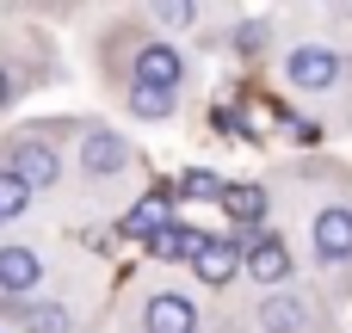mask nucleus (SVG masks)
Listing matches in <instances>:
<instances>
[{"mask_svg": "<svg viewBox=\"0 0 352 333\" xmlns=\"http://www.w3.org/2000/svg\"><path fill=\"white\" fill-rule=\"evenodd\" d=\"M136 87H142V93H173V87H179V56H173V43H142V49H136Z\"/></svg>", "mask_w": 352, "mask_h": 333, "instance_id": "f257e3e1", "label": "nucleus"}, {"mask_svg": "<svg viewBox=\"0 0 352 333\" xmlns=\"http://www.w3.org/2000/svg\"><path fill=\"white\" fill-rule=\"evenodd\" d=\"M192 272H198L210 290H223V284L241 272V247H235V241H223V235H204V247L192 253Z\"/></svg>", "mask_w": 352, "mask_h": 333, "instance_id": "f03ea898", "label": "nucleus"}, {"mask_svg": "<svg viewBox=\"0 0 352 333\" xmlns=\"http://www.w3.org/2000/svg\"><path fill=\"white\" fill-rule=\"evenodd\" d=\"M285 74H291V87L322 93V87H334V80H340V56H334V49H297V56L285 62Z\"/></svg>", "mask_w": 352, "mask_h": 333, "instance_id": "7ed1b4c3", "label": "nucleus"}, {"mask_svg": "<svg viewBox=\"0 0 352 333\" xmlns=\"http://www.w3.org/2000/svg\"><path fill=\"white\" fill-rule=\"evenodd\" d=\"M142 333H198V309H192L186 297L161 290V297H148V309H142Z\"/></svg>", "mask_w": 352, "mask_h": 333, "instance_id": "20e7f679", "label": "nucleus"}, {"mask_svg": "<svg viewBox=\"0 0 352 333\" xmlns=\"http://www.w3.org/2000/svg\"><path fill=\"white\" fill-rule=\"evenodd\" d=\"M241 266L254 272V284H285L291 278V253H285L278 235H254V247L241 253Z\"/></svg>", "mask_w": 352, "mask_h": 333, "instance_id": "39448f33", "label": "nucleus"}, {"mask_svg": "<svg viewBox=\"0 0 352 333\" xmlns=\"http://www.w3.org/2000/svg\"><path fill=\"white\" fill-rule=\"evenodd\" d=\"M316 253L322 260H352V210L346 204H328L316 216Z\"/></svg>", "mask_w": 352, "mask_h": 333, "instance_id": "423d86ee", "label": "nucleus"}, {"mask_svg": "<svg viewBox=\"0 0 352 333\" xmlns=\"http://www.w3.org/2000/svg\"><path fill=\"white\" fill-rule=\"evenodd\" d=\"M12 173H19L31 192H43V185H56L62 161H56V148H50V142H19V148H12Z\"/></svg>", "mask_w": 352, "mask_h": 333, "instance_id": "0eeeda50", "label": "nucleus"}, {"mask_svg": "<svg viewBox=\"0 0 352 333\" xmlns=\"http://www.w3.org/2000/svg\"><path fill=\"white\" fill-rule=\"evenodd\" d=\"M37 278H43L37 253L6 241V247H0V297H25V290H37Z\"/></svg>", "mask_w": 352, "mask_h": 333, "instance_id": "6e6552de", "label": "nucleus"}, {"mask_svg": "<svg viewBox=\"0 0 352 333\" xmlns=\"http://www.w3.org/2000/svg\"><path fill=\"white\" fill-rule=\"evenodd\" d=\"M80 161H87V173H124L130 148H124V136H118V130H93V136L80 142Z\"/></svg>", "mask_w": 352, "mask_h": 333, "instance_id": "1a4fd4ad", "label": "nucleus"}, {"mask_svg": "<svg viewBox=\"0 0 352 333\" xmlns=\"http://www.w3.org/2000/svg\"><path fill=\"white\" fill-rule=\"evenodd\" d=\"M260 328H266V333H303V328H309V309H303V297H285V290H272V297L260 303Z\"/></svg>", "mask_w": 352, "mask_h": 333, "instance_id": "9d476101", "label": "nucleus"}, {"mask_svg": "<svg viewBox=\"0 0 352 333\" xmlns=\"http://www.w3.org/2000/svg\"><path fill=\"white\" fill-rule=\"evenodd\" d=\"M198 247H204V235H198V229H179V222H167L161 235H148V253H155L161 266H179V260H192Z\"/></svg>", "mask_w": 352, "mask_h": 333, "instance_id": "9b49d317", "label": "nucleus"}, {"mask_svg": "<svg viewBox=\"0 0 352 333\" xmlns=\"http://www.w3.org/2000/svg\"><path fill=\"white\" fill-rule=\"evenodd\" d=\"M223 210L235 222H266V192L260 185H223Z\"/></svg>", "mask_w": 352, "mask_h": 333, "instance_id": "f8f14e48", "label": "nucleus"}, {"mask_svg": "<svg viewBox=\"0 0 352 333\" xmlns=\"http://www.w3.org/2000/svg\"><path fill=\"white\" fill-rule=\"evenodd\" d=\"M19 328L25 333H68V309L62 303H19Z\"/></svg>", "mask_w": 352, "mask_h": 333, "instance_id": "ddd939ff", "label": "nucleus"}, {"mask_svg": "<svg viewBox=\"0 0 352 333\" xmlns=\"http://www.w3.org/2000/svg\"><path fill=\"white\" fill-rule=\"evenodd\" d=\"M167 204H173V192L142 198V204L130 210V229H136V235H161V229H167Z\"/></svg>", "mask_w": 352, "mask_h": 333, "instance_id": "4468645a", "label": "nucleus"}, {"mask_svg": "<svg viewBox=\"0 0 352 333\" xmlns=\"http://www.w3.org/2000/svg\"><path fill=\"white\" fill-rule=\"evenodd\" d=\"M25 204H31V185H25L12 167H0V222H6V216H25Z\"/></svg>", "mask_w": 352, "mask_h": 333, "instance_id": "2eb2a0df", "label": "nucleus"}, {"mask_svg": "<svg viewBox=\"0 0 352 333\" xmlns=\"http://www.w3.org/2000/svg\"><path fill=\"white\" fill-rule=\"evenodd\" d=\"M130 111H136V117H167V111H173V93H142V87H136V93H130Z\"/></svg>", "mask_w": 352, "mask_h": 333, "instance_id": "dca6fc26", "label": "nucleus"}, {"mask_svg": "<svg viewBox=\"0 0 352 333\" xmlns=\"http://www.w3.org/2000/svg\"><path fill=\"white\" fill-rule=\"evenodd\" d=\"M186 198H223V179L217 173H192L186 179Z\"/></svg>", "mask_w": 352, "mask_h": 333, "instance_id": "f3484780", "label": "nucleus"}, {"mask_svg": "<svg viewBox=\"0 0 352 333\" xmlns=\"http://www.w3.org/2000/svg\"><path fill=\"white\" fill-rule=\"evenodd\" d=\"M260 37H266L260 25H241V31H235V49H241V56H260V49H266Z\"/></svg>", "mask_w": 352, "mask_h": 333, "instance_id": "a211bd4d", "label": "nucleus"}, {"mask_svg": "<svg viewBox=\"0 0 352 333\" xmlns=\"http://www.w3.org/2000/svg\"><path fill=\"white\" fill-rule=\"evenodd\" d=\"M161 19H167V25H192V6H179V0H173V6H161Z\"/></svg>", "mask_w": 352, "mask_h": 333, "instance_id": "6ab92c4d", "label": "nucleus"}, {"mask_svg": "<svg viewBox=\"0 0 352 333\" xmlns=\"http://www.w3.org/2000/svg\"><path fill=\"white\" fill-rule=\"evenodd\" d=\"M6 99H12V74L0 68V111H6Z\"/></svg>", "mask_w": 352, "mask_h": 333, "instance_id": "aec40b11", "label": "nucleus"}]
</instances>
